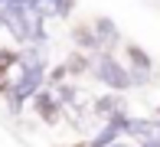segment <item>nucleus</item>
Segmentation results:
<instances>
[{"instance_id":"1","label":"nucleus","mask_w":160,"mask_h":147,"mask_svg":"<svg viewBox=\"0 0 160 147\" xmlns=\"http://www.w3.org/2000/svg\"><path fill=\"white\" fill-rule=\"evenodd\" d=\"M121 131H128L131 137H137V141L147 144V147L160 144V121H134V118H124V121H121Z\"/></svg>"},{"instance_id":"2","label":"nucleus","mask_w":160,"mask_h":147,"mask_svg":"<svg viewBox=\"0 0 160 147\" xmlns=\"http://www.w3.org/2000/svg\"><path fill=\"white\" fill-rule=\"evenodd\" d=\"M98 79H101L105 85L118 88V92L131 85V75H128L124 69H121L118 62H114V59H108V56H105V59H98Z\"/></svg>"},{"instance_id":"3","label":"nucleus","mask_w":160,"mask_h":147,"mask_svg":"<svg viewBox=\"0 0 160 147\" xmlns=\"http://www.w3.org/2000/svg\"><path fill=\"white\" fill-rule=\"evenodd\" d=\"M128 59L134 62V75H137V82H147L150 72H154V65H150L147 53H144L141 46H128Z\"/></svg>"},{"instance_id":"4","label":"nucleus","mask_w":160,"mask_h":147,"mask_svg":"<svg viewBox=\"0 0 160 147\" xmlns=\"http://www.w3.org/2000/svg\"><path fill=\"white\" fill-rule=\"evenodd\" d=\"M30 10L39 13V17H62L65 13V0H33Z\"/></svg>"},{"instance_id":"5","label":"nucleus","mask_w":160,"mask_h":147,"mask_svg":"<svg viewBox=\"0 0 160 147\" xmlns=\"http://www.w3.org/2000/svg\"><path fill=\"white\" fill-rule=\"evenodd\" d=\"M98 33H101L98 36L101 43H108V39L114 43V33H118V29H114V23H108V20H98Z\"/></svg>"},{"instance_id":"6","label":"nucleus","mask_w":160,"mask_h":147,"mask_svg":"<svg viewBox=\"0 0 160 147\" xmlns=\"http://www.w3.org/2000/svg\"><path fill=\"white\" fill-rule=\"evenodd\" d=\"M157 121H160V118H157Z\"/></svg>"},{"instance_id":"7","label":"nucleus","mask_w":160,"mask_h":147,"mask_svg":"<svg viewBox=\"0 0 160 147\" xmlns=\"http://www.w3.org/2000/svg\"><path fill=\"white\" fill-rule=\"evenodd\" d=\"M157 147H160V144H157Z\"/></svg>"}]
</instances>
